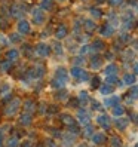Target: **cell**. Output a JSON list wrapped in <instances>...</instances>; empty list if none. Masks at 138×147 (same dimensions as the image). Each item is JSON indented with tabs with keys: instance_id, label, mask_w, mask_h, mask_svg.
I'll use <instances>...</instances> for the list:
<instances>
[{
	"instance_id": "6da1fadb",
	"label": "cell",
	"mask_w": 138,
	"mask_h": 147,
	"mask_svg": "<svg viewBox=\"0 0 138 147\" xmlns=\"http://www.w3.org/2000/svg\"><path fill=\"white\" fill-rule=\"evenodd\" d=\"M34 52H36V55L40 57V58H48L49 54H50V48H49L48 43L42 42V43H39V45L34 48Z\"/></svg>"
},
{
	"instance_id": "7a4b0ae2",
	"label": "cell",
	"mask_w": 138,
	"mask_h": 147,
	"mask_svg": "<svg viewBox=\"0 0 138 147\" xmlns=\"http://www.w3.org/2000/svg\"><path fill=\"white\" fill-rule=\"evenodd\" d=\"M20 106H21V101H20L18 98H15L13 101H11L9 104L6 106L5 115H6V116H13V115H16V111H18Z\"/></svg>"
},
{
	"instance_id": "3957f363",
	"label": "cell",
	"mask_w": 138,
	"mask_h": 147,
	"mask_svg": "<svg viewBox=\"0 0 138 147\" xmlns=\"http://www.w3.org/2000/svg\"><path fill=\"white\" fill-rule=\"evenodd\" d=\"M31 16H33V22L37 24V25L43 24V22H45V20H46V18H45V11L40 9V7L34 9V11L31 12Z\"/></svg>"
},
{
	"instance_id": "277c9868",
	"label": "cell",
	"mask_w": 138,
	"mask_h": 147,
	"mask_svg": "<svg viewBox=\"0 0 138 147\" xmlns=\"http://www.w3.org/2000/svg\"><path fill=\"white\" fill-rule=\"evenodd\" d=\"M43 74H45V67L43 65H36L28 71L30 79H40V77H43Z\"/></svg>"
},
{
	"instance_id": "5b68a950",
	"label": "cell",
	"mask_w": 138,
	"mask_h": 147,
	"mask_svg": "<svg viewBox=\"0 0 138 147\" xmlns=\"http://www.w3.org/2000/svg\"><path fill=\"white\" fill-rule=\"evenodd\" d=\"M16 30H18L20 34H28L31 31V25L28 21H25V20H20L18 21V25H16Z\"/></svg>"
},
{
	"instance_id": "8992f818",
	"label": "cell",
	"mask_w": 138,
	"mask_h": 147,
	"mask_svg": "<svg viewBox=\"0 0 138 147\" xmlns=\"http://www.w3.org/2000/svg\"><path fill=\"white\" fill-rule=\"evenodd\" d=\"M122 25L125 28H131L132 25H134V15L131 13V12H126L123 16H122Z\"/></svg>"
},
{
	"instance_id": "52a82bcc",
	"label": "cell",
	"mask_w": 138,
	"mask_h": 147,
	"mask_svg": "<svg viewBox=\"0 0 138 147\" xmlns=\"http://www.w3.org/2000/svg\"><path fill=\"white\" fill-rule=\"evenodd\" d=\"M100 33H101L102 37H111V36H113V33H114V28H113V25H111V24H104L100 28Z\"/></svg>"
},
{
	"instance_id": "ba28073f",
	"label": "cell",
	"mask_w": 138,
	"mask_h": 147,
	"mask_svg": "<svg viewBox=\"0 0 138 147\" xmlns=\"http://www.w3.org/2000/svg\"><path fill=\"white\" fill-rule=\"evenodd\" d=\"M97 123L101 126V128H104V129H108L110 128V117L107 115H100L97 116Z\"/></svg>"
},
{
	"instance_id": "9c48e42d",
	"label": "cell",
	"mask_w": 138,
	"mask_h": 147,
	"mask_svg": "<svg viewBox=\"0 0 138 147\" xmlns=\"http://www.w3.org/2000/svg\"><path fill=\"white\" fill-rule=\"evenodd\" d=\"M77 119H79V122L83 123V125H88V123L91 122L89 115L86 113V110H83V109H80L79 111H77Z\"/></svg>"
},
{
	"instance_id": "30bf717a",
	"label": "cell",
	"mask_w": 138,
	"mask_h": 147,
	"mask_svg": "<svg viewBox=\"0 0 138 147\" xmlns=\"http://www.w3.org/2000/svg\"><path fill=\"white\" fill-rule=\"evenodd\" d=\"M31 122H33V116L30 115V111H28V113H22V115L20 116V123H21V125L28 126Z\"/></svg>"
},
{
	"instance_id": "8fae6325",
	"label": "cell",
	"mask_w": 138,
	"mask_h": 147,
	"mask_svg": "<svg viewBox=\"0 0 138 147\" xmlns=\"http://www.w3.org/2000/svg\"><path fill=\"white\" fill-rule=\"evenodd\" d=\"M122 80H123V83H125V85L132 86V85L135 83V80H137V79H135V74H134V73H125Z\"/></svg>"
},
{
	"instance_id": "7c38bea8",
	"label": "cell",
	"mask_w": 138,
	"mask_h": 147,
	"mask_svg": "<svg viewBox=\"0 0 138 147\" xmlns=\"http://www.w3.org/2000/svg\"><path fill=\"white\" fill-rule=\"evenodd\" d=\"M89 65H91V68H94V70H98V68H101V65H102V59L100 57H92Z\"/></svg>"
},
{
	"instance_id": "4fadbf2b",
	"label": "cell",
	"mask_w": 138,
	"mask_h": 147,
	"mask_svg": "<svg viewBox=\"0 0 138 147\" xmlns=\"http://www.w3.org/2000/svg\"><path fill=\"white\" fill-rule=\"evenodd\" d=\"M67 34H68V30H67L65 25H59L57 28L55 36H57V39H64V37H67Z\"/></svg>"
},
{
	"instance_id": "5bb4252c",
	"label": "cell",
	"mask_w": 138,
	"mask_h": 147,
	"mask_svg": "<svg viewBox=\"0 0 138 147\" xmlns=\"http://www.w3.org/2000/svg\"><path fill=\"white\" fill-rule=\"evenodd\" d=\"M117 104H119V97H116V95L106 98V101H104V106H106V107H114V106H117Z\"/></svg>"
},
{
	"instance_id": "9a60e30c",
	"label": "cell",
	"mask_w": 138,
	"mask_h": 147,
	"mask_svg": "<svg viewBox=\"0 0 138 147\" xmlns=\"http://www.w3.org/2000/svg\"><path fill=\"white\" fill-rule=\"evenodd\" d=\"M55 76L58 77V79H63V80H65V82H67V79H68V73H67V70H65L64 67H58Z\"/></svg>"
},
{
	"instance_id": "2e32d148",
	"label": "cell",
	"mask_w": 138,
	"mask_h": 147,
	"mask_svg": "<svg viewBox=\"0 0 138 147\" xmlns=\"http://www.w3.org/2000/svg\"><path fill=\"white\" fill-rule=\"evenodd\" d=\"M18 57H20V52H18L16 49H11V51H7V54H6V59H9L11 63L16 61V59H18Z\"/></svg>"
},
{
	"instance_id": "e0dca14e",
	"label": "cell",
	"mask_w": 138,
	"mask_h": 147,
	"mask_svg": "<svg viewBox=\"0 0 138 147\" xmlns=\"http://www.w3.org/2000/svg\"><path fill=\"white\" fill-rule=\"evenodd\" d=\"M83 68H80V67H73L71 70H70V74H71V77H74V79H80V76L83 74Z\"/></svg>"
},
{
	"instance_id": "ac0fdd59",
	"label": "cell",
	"mask_w": 138,
	"mask_h": 147,
	"mask_svg": "<svg viewBox=\"0 0 138 147\" xmlns=\"http://www.w3.org/2000/svg\"><path fill=\"white\" fill-rule=\"evenodd\" d=\"M128 125H129V120L125 119V117H119V119L116 120V126H117V129H126Z\"/></svg>"
},
{
	"instance_id": "d6986e66",
	"label": "cell",
	"mask_w": 138,
	"mask_h": 147,
	"mask_svg": "<svg viewBox=\"0 0 138 147\" xmlns=\"http://www.w3.org/2000/svg\"><path fill=\"white\" fill-rule=\"evenodd\" d=\"M52 0H40V9L43 11H52Z\"/></svg>"
},
{
	"instance_id": "ffe728a7",
	"label": "cell",
	"mask_w": 138,
	"mask_h": 147,
	"mask_svg": "<svg viewBox=\"0 0 138 147\" xmlns=\"http://www.w3.org/2000/svg\"><path fill=\"white\" fill-rule=\"evenodd\" d=\"M61 122L67 126H73L74 125V119L70 115H61Z\"/></svg>"
},
{
	"instance_id": "44dd1931",
	"label": "cell",
	"mask_w": 138,
	"mask_h": 147,
	"mask_svg": "<svg viewBox=\"0 0 138 147\" xmlns=\"http://www.w3.org/2000/svg\"><path fill=\"white\" fill-rule=\"evenodd\" d=\"M92 141L95 143V144H102V143L106 141V135H104V134H101V132L94 134V135H92Z\"/></svg>"
},
{
	"instance_id": "7402d4cb",
	"label": "cell",
	"mask_w": 138,
	"mask_h": 147,
	"mask_svg": "<svg viewBox=\"0 0 138 147\" xmlns=\"http://www.w3.org/2000/svg\"><path fill=\"white\" fill-rule=\"evenodd\" d=\"M111 113H113V116H116V117H120V116H123L125 109H123L122 106H120V104H117V106H114V107H113Z\"/></svg>"
},
{
	"instance_id": "603a6c76",
	"label": "cell",
	"mask_w": 138,
	"mask_h": 147,
	"mask_svg": "<svg viewBox=\"0 0 138 147\" xmlns=\"http://www.w3.org/2000/svg\"><path fill=\"white\" fill-rule=\"evenodd\" d=\"M104 49V43H102V40H95L91 45V51H94V52H98V51Z\"/></svg>"
},
{
	"instance_id": "cb8c5ba5",
	"label": "cell",
	"mask_w": 138,
	"mask_h": 147,
	"mask_svg": "<svg viewBox=\"0 0 138 147\" xmlns=\"http://www.w3.org/2000/svg\"><path fill=\"white\" fill-rule=\"evenodd\" d=\"M104 73H106V76L116 74V73H117V65H116V64H108V65L104 68Z\"/></svg>"
},
{
	"instance_id": "d4e9b609",
	"label": "cell",
	"mask_w": 138,
	"mask_h": 147,
	"mask_svg": "<svg viewBox=\"0 0 138 147\" xmlns=\"http://www.w3.org/2000/svg\"><path fill=\"white\" fill-rule=\"evenodd\" d=\"M24 109L31 113V111L36 110V104H34V101H33V100H25V101H24Z\"/></svg>"
},
{
	"instance_id": "484cf974",
	"label": "cell",
	"mask_w": 138,
	"mask_h": 147,
	"mask_svg": "<svg viewBox=\"0 0 138 147\" xmlns=\"http://www.w3.org/2000/svg\"><path fill=\"white\" fill-rule=\"evenodd\" d=\"M100 92H101L102 95H110L111 92H113V88H111L110 83H106V85L100 86Z\"/></svg>"
},
{
	"instance_id": "4316f807",
	"label": "cell",
	"mask_w": 138,
	"mask_h": 147,
	"mask_svg": "<svg viewBox=\"0 0 138 147\" xmlns=\"http://www.w3.org/2000/svg\"><path fill=\"white\" fill-rule=\"evenodd\" d=\"M83 27L88 30V31H92V30H95V21H92V20H86V21H83Z\"/></svg>"
},
{
	"instance_id": "83f0119b",
	"label": "cell",
	"mask_w": 138,
	"mask_h": 147,
	"mask_svg": "<svg viewBox=\"0 0 138 147\" xmlns=\"http://www.w3.org/2000/svg\"><path fill=\"white\" fill-rule=\"evenodd\" d=\"M65 80H63V79H58V77H55V79L52 80V86L54 88H64L65 86Z\"/></svg>"
},
{
	"instance_id": "f1b7e54d",
	"label": "cell",
	"mask_w": 138,
	"mask_h": 147,
	"mask_svg": "<svg viewBox=\"0 0 138 147\" xmlns=\"http://www.w3.org/2000/svg\"><path fill=\"white\" fill-rule=\"evenodd\" d=\"M79 101L83 102V104H86V102L89 101V94L86 92V91H80V94H79Z\"/></svg>"
},
{
	"instance_id": "f546056e",
	"label": "cell",
	"mask_w": 138,
	"mask_h": 147,
	"mask_svg": "<svg viewBox=\"0 0 138 147\" xmlns=\"http://www.w3.org/2000/svg\"><path fill=\"white\" fill-rule=\"evenodd\" d=\"M54 52H55V55H63L64 49H63V45L59 42H55L54 43Z\"/></svg>"
},
{
	"instance_id": "4dcf8cb0",
	"label": "cell",
	"mask_w": 138,
	"mask_h": 147,
	"mask_svg": "<svg viewBox=\"0 0 138 147\" xmlns=\"http://www.w3.org/2000/svg\"><path fill=\"white\" fill-rule=\"evenodd\" d=\"M6 147H20L18 138H15V137L9 138V140H7V143H6Z\"/></svg>"
},
{
	"instance_id": "1f68e13d",
	"label": "cell",
	"mask_w": 138,
	"mask_h": 147,
	"mask_svg": "<svg viewBox=\"0 0 138 147\" xmlns=\"http://www.w3.org/2000/svg\"><path fill=\"white\" fill-rule=\"evenodd\" d=\"M22 11H24V9H21L18 5H13L12 9H11V13H12V16H20V15L22 13Z\"/></svg>"
},
{
	"instance_id": "d6a6232c",
	"label": "cell",
	"mask_w": 138,
	"mask_h": 147,
	"mask_svg": "<svg viewBox=\"0 0 138 147\" xmlns=\"http://www.w3.org/2000/svg\"><path fill=\"white\" fill-rule=\"evenodd\" d=\"M11 67H12V63L9 61V59H6V61L0 63V68H2V71H7Z\"/></svg>"
},
{
	"instance_id": "836d02e7",
	"label": "cell",
	"mask_w": 138,
	"mask_h": 147,
	"mask_svg": "<svg viewBox=\"0 0 138 147\" xmlns=\"http://www.w3.org/2000/svg\"><path fill=\"white\" fill-rule=\"evenodd\" d=\"M91 15L94 16V18H101V16H102V12L100 11V9H97V7H91Z\"/></svg>"
},
{
	"instance_id": "e575fe53",
	"label": "cell",
	"mask_w": 138,
	"mask_h": 147,
	"mask_svg": "<svg viewBox=\"0 0 138 147\" xmlns=\"http://www.w3.org/2000/svg\"><path fill=\"white\" fill-rule=\"evenodd\" d=\"M129 97L131 98H138V86H131V91H129Z\"/></svg>"
},
{
	"instance_id": "d590c367",
	"label": "cell",
	"mask_w": 138,
	"mask_h": 147,
	"mask_svg": "<svg viewBox=\"0 0 138 147\" xmlns=\"http://www.w3.org/2000/svg\"><path fill=\"white\" fill-rule=\"evenodd\" d=\"M111 147H122V140L117 137H113L111 138Z\"/></svg>"
},
{
	"instance_id": "8d00e7d4",
	"label": "cell",
	"mask_w": 138,
	"mask_h": 147,
	"mask_svg": "<svg viewBox=\"0 0 138 147\" xmlns=\"http://www.w3.org/2000/svg\"><path fill=\"white\" fill-rule=\"evenodd\" d=\"M116 82H117V77H116V74H110V76H107V77H106V83L113 85V83H116Z\"/></svg>"
},
{
	"instance_id": "74e56055",
	"label": "cell",
	"mask_w": 138,
	"mask_h": 147,
	"mask_svg": "<svg viewBox=\"0 0 138 147\" xmlns=\"http://www.w3.org/2000/svg\"><path fill=\"white\" fill-rule=\"evenodd\" d=\"M83 134H85V137H91V135H94V128H92L91 125H86Z\"/></svg>"
},
{
	"instance_id": "f35d334b",
	"label": "cell",
	"mask_w": 138,
	"mask_h": 147,
	"mask_svg": "<svg viewBox=\"0 0 138 147\" xmlns=\"http://www.w3.org/2000/svg\"><path fill=\"white\" fill-rule=\"evenodd\" d=\"M9 39H11L12 43H16V42H20V40H21V34H20V33H13V34H11V37H9Z\"/></svg>"
},
{
	"instance_id": "ab89813d",
	"label": "cell",
	"mask_w": 138,
	"mask_h": 147,
	"mask_svg": "<svg viewBox=\"0 0 138 147\" xmlns=\"http://www.w3.org/2000/svg\"><path fill=\"white\" fill-rule=\"evenodd\" d=\"M63 144L64 146H70V144H73V137H70V135H65L64 137V140H63Z\"/></svg>"
},
{
	"instance_id": "60d3db41",
	"label": "cell",
	"mask_w": 138,
	"mask_h": 147,
	"mask_svg": "<svg viewBox=\"0 0 138 147\" xmlns=\"http://www.w3.org/2000/svg\"><path fill=\"white\" fill-rule=\"evenodd\" d=\"M55 97H57V100H64V98H67V92L65 91H58V94Z\"/></svg>"
},
{
	"instance_id": "b9f144b4",
	"label": "cell",
	"mask_w": 138,
	"mask_h": 147,
	"mask_svg": "<svg viewBox=\"0 0 138 147\" xmlns=\"http://www.w3.org/2000/svg\"><path fill=\"white\" fill-rule=\"evenodd\" d=\"M80 82H88L89 80V74L88 73H86V71H83V74L80 76V79H79Z\"/></svg>"
},
{
	"instance_id": "7bdbcfd3",
	"label": "cell",
	"mask_w": 138,
	"mask_h": 147,
	"mask_svg": "<svg viewBox=\"0 0 138 147\" xmlns=\"http://www.w3.org/2000/svg\"><path fill=\"white\" fill-rule=\"evenodd\" d=\"M122 2L123 0H108V3L111 6H119V5H122Z\"/></svg>"
},
{
	"instance_id": "ee69618b",
	"label": "cell",
	"mask_w": 138,
	"mask_h": 147,
	"mask_svg": "<svg viewBox=\"0 0 138 147\" xmlns=\"http://www.w3.org/2000/svg\"><path fill=\"white\" fill-rule=\"evenodd\" d=\"M73 63L74 64H85V58L83 57H77V58H74Z\"/></svg>"
},
{
	"instance_id": "f6af8a7d",
	"label": "cell",
	"mask_w": 138,
	"mask_h": 147,
	"mask_svg": "<svg viewBox=\"0 0 138 147\" xmlns=\"http://www.w3.org/2000/svg\"><path fill=\"white\" fill-rule=\"evenodd\" d=\"M92 109H94V110H101L100 102H98V101H92Z\"/></svg>"
},
{
	"instance_id": "bcb514c9",
	"label": "cell",
	"mask_w": 138,
	"mask_h": 147,
	"mask_svg": "<svg viewBox=\"0 0 138 147\" xmlns=\"http://www.w3.org/2000/svg\"><path fill=\"white\" fill-rule=\"evenodd\" d=\"M45 146H46V147H57V146H55V143H54L52 140H50V138L45 141Z\"/></svg>"
},
{
	"instance_id": "7dc6e473",
	"label": "cell",
	"mask_w": 138,
	"mask_h": 147,
	"mask_svg": "<svg viewBox=\"0 0 138 147\" xmlns=\"http://www.w3.org/2000/svg\"><path fill=\"white\" fill-rule=\"evenodd\" d=\"M0 43H2L3 46H5V45H7V39L3 36V34H0Z\"/></svg>"
},
{
	"instance_id": "c3c4849f",
	"label": "cell",
	"mask_w": 138,
	"mask_h": 147,
	"mask_svg": "<svg viewBox=\"0 0 138 147\" xmlns=\"http://www.w3.org/2000/svg\"><path fill=\"white\" fill-rule=\"evenodd\" d=\"M92 80H94V82H92V86H94V88L100 85V79H98V77H95V79H92Z\"/></svg>"
},
{
	"instance_id": "681fc988",
	"label": "cell",
	"mask_w": 138,
	"mask_h": 147,
	"mask_svg": "<svg viewBox=\"0 0 138 147\" xmlns=\"http://www.w3.org/2000/svg\"><path fill=\"white\" fill-rule=\"evenodd\" d=\"M21 147H33V143H31V141H28V140H27V141H24V144H22V146H21Z\"/></svg>"
},
{
	"instance_id": "f907efd6",
	"label": "cell",
	"mask_w": 138,
	"mask_h": 147,
	"mask_svg": "<svg viewBox=\"0 0 138 147\" xmlns=\"http://www.w3.org/2000/svg\"><path fill=\"white\" fill-rule=\"evenodd\" d=\"M7 91H9V86L3 85V86H2V94H5V92H7Z\"/></svg>"
},
{
	"instance_id": "816d5d0a",
	"label": "cell",
	"mask_w": 138,
	"mask_h": 147,
	"mask_svg": "<svg viewBox=\"0 0 138 147\" xmlns=\"http://www.w3.org/2000/svg\"><path fill=\"white\" fill-rule=\"evenodd\" d=\"M134 71L138 74V63H137V64H134Z\"/></svg>"
},
{
	"instance_id": "f5cc1de1",
	"label": "cell",
	"mask_w": 138,
	"mask_h": 147,
	"mask_svg": "<svg viewBox=\"0 0 138 147\" xmlns=\"http://www.w3.org/2000/svg\"><path fill=\"white\" fill-rule=\"evenodd\" d=\"M106 57H107V58H108V59H111V58H113V54H110V52H108V54H107V55H106Z\"/></svg>"
},
{
	"instance_id": "db71d44e",
	"label": "cell",
	"mask_w": 138,
	"mask_h": 147,
	"mask_svg": "<svg viewBox=\"0 0 138 147\" xmlns=\"http://www.w3.org/2000/svg\"><path fill=\"white\" fill-rule=\"evenodd\" d=\"M0 147H2V137H0Z\"/></svg>"
},
{
	"instance_id": "11a10c76",
	"label": "cell",
	"mask_w": 138,
	"mask_h": 147,
	"mask_svg": "<svg viewBox=\"0 0 138 147\" xmlns=\"http://www.w3.org/2000/svg\"><path fill=\"white\" fill-rule=\"evenodd\" d=\"M57 2H65V0H57Z\"/></svg>"
},
{
	"instance_id": "9f6ffc18",
	"label": "cell",
	"mask_w": 138,
	"mask_h": 147,
	"mask_svg": "<svg viewBox=\"0 0 138 147\" xmlns=\"http://www.w3.org/2000/svg\"><path fill=\"white\" fill-rule=\"evenodd\" d=\"M135 147H138V144H137V146H135Z\"/></svg>"
}]
</instances>
